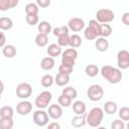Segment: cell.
<instances>
[{
  "label": "cell",
  "instance_id": "obj_1",
  "mask_svg": "<svg viewBox=\"0 0 129 129\" xmlns=\"http://www.w3.org/2000/svg\"><path fill=\"white\" fill-rule=\"evenodd\" d=\"M101 75L104 79H106L110 84H118L122 79V73L120 69L111 67V66H103L101 69Z\"/></svg>",
  "mask_w": 129,
  "mask_h": 129
},
{
  "label": "cell",
  "instance_id": "obj_2",
  "mask_svg": "<svg viewBox=\"0 0 129 129\" xmlns=\"http://www.w3.org/2000/svg\"><path fill=\"white\" fill-rule=\"evenodd\" d=\"M104 118V110L99 107H94L87 114V124L91 127H99Z\"/></svg>",
  "mask_w": 129,
  "mask_h": 129
},
{
  "label": "cell",
  "instance_id": "obj_3",
  "mask_svg": "<svg viewBox=\"0 0 129 129\" xmlns=\"http://www.w3.org/2000/svg\"><path fill=\"white\" fill-rule=\"evenodd\" d=\"M84 35L88 40H93L101 36V23L92 19L89 22V26L85 28Z\"/></svg>",
  "mask_w": 129,
  "mask_h": 129
},
{
  "label": "cell",
  "instance_id": "obj_4",
  "mask_svg": "<svg viewBox=\"0 0 129 129\" xmlns=\"http://www.w3.org/2000/svg\"><path fill=\"white\" fill-rule=\"evenodd\" d=\"M114 18H115L114 12L108 8H101L96 13V20L101 24L109 23V22L113 21Z\"/></svg>",
  "mask_w": 129,
  "mask_h": 129
},
{
  "label": "cell",
  "instance_id": "obj_5",
  "mask_svg": "<svg viewBox=\"0 0 129 129\" xmlns=\"http://www.w3.org/2000/svg\"><path fill=\"white\" fill-rule=\"evenodd\" d=\"M87 96L88 98L93 101V102H97V101H100L103 99L104 97V90L103 88L98 85V84H94V85H91L87 91Z\"/></svg>",
  "mask_w": 129,
  "mask_h": 129
},
{
  "label": "cell",
  "instance_id": "obj_6",
  "mask_svg": "<svg viewBox=\"0 0 129 129\" xmlns=\"http://www.w3.org/2000/svg\"><path fill=\"white\" fill-rule=\"evenodd\" d=\"M52 99V95L50 92L48 91H43L40 94H38V96L35 98V106L38 109H44L48 106V104L50 103Z\"/></svg>",
  "mask_w": 129,
  "mask_h": 129
},
{
  "label": "cell",
  "instance_id": "obj_7",
  "mask_svg": "<svg viewBox=\"0 0 129 129\" xmlns=\"http://www.w3.org/2000/svg\"><path fill=\"white\" fill-rule=\"evenodd\" d=\"M48 117L49 116L45 111H43L41 109H38L33 113L32 119H33V122H34L35 125L43 127V126L48 124Z\"/></svg>",
  "mask_w": 129,
  "mask_h": 129
},
{
  "label": "cell",
  "instance_id": "obj_8",
  "mask_svg": "<svg viewBox=\"0 0 129 129\" xmlns=\"http://www.w3.org/2000/svg\"><path fill=\"white\" fill-rule=\"evenodd\" d=\"M32 94V87L28 83H20L16 88V95L20 99H27Z\"/></svg>",
  "mask_w": 129,
  "mask_h": 129
},
{
  "label": "cell",
  "instance_id": "obj_9",
  "mask_svg": "<svg viewBox=\"0 0 129 129\" xmlns=\"http://www.w3.org/2000/svg\"><path fill=\"white\" fill-rule=\"evenodd\" d=\"M117 64L121 70H126L129 68V51L126 49H121L117 53Z\"/></svg>",
  "mask_w": 129,
  "mask_h": 129
},
{
  "label": "cell",
  "instance_id": "obj_10",
  "mask_svg": "<svg viewBox=\"0 0 129 129\" xmlns=\"http://www.w3.org/2000/svg\"><path fill=\"white\" fill-rule=\"evenodd\" d=\"M68 27L69 29L73 30L74 32H78L81 31L82 29H84L85 27V21L82 18L79 17H73L69 20L68 22Z\"/></svg>",
  "mask_w": 129,
  "mask_h": 129
},
{
  "label": "cell",
  "instance_id": "obj_11",
  "mask_svg": "<svg viewBox=\"0 0 129 129\" xmlns=\"http://www.w3.org/2000/svg\"><path fill=\"white\" fill-rule=\"evenodd\" d=\"M32 110V104L29 101H21L17 104L16 106V112L21 115V116H25L28 115Z\"/></svg>",
  "mask_w": 129,
  "mask_h": 129
},
{
  "label": "cell",
  "instance_id": "obj_12",
  "mask_svg": "<svg viewBox=\"0 0 129 129\" xmlns=\"http://www.w3.org/2000/svg\"><path fill=\"white\" fill-rule=\"evenodd\" d=\"M48 116L51 119L57 120L62 116V109L60 105H56V104H52L48 107V112H47Z\"/></svg>",
  "mask_w": 129,
  "mask_h": 129
},
{
  "label": "cell",
  "instance_id": "obj_13",
  "mask_svg": "<svg viewBox=\"0 0 129 129\" xmlns=\"http://www.w3.org/2000/svg\"><path fill=\"white\" fill-rule=\"evenodd\" d=\"M71 124L72 126H74L75 128H81L84 127L87 124V113L84 115H77L74 118H72L71 120Z\"/></svg>",
  "mask_w": 129,
  "mask_h": 129
},
{
  "label": "cell",
  "instance_id": "obj_14",
  "mask_svg": "<svg viewBox=\"0 0 129 129\" xmlns=\"http://www.w3.org/2000/svg\"><path fill=\"white\" fill-rule=\"evenodd\" d=\"M95 46H96L97 50H99L100 52H105L109 48V41L105 37L100 36L97 38V40L95 42Z\"/></svg>",
  "mask_w": 129,
  "mask_h": 129
},
{
  "label": "cell",
  "instance_id": "obj_15",
  "mask_svg": "<svg viewBox=\"0 0 129 129\" xmlns=\"http://www.w3.org/2000/svg\"><path fill=\"white\" fill-rule=\"evenodd\" d=\"M54 59L53 57H50V56H45L41 59L40 61V68L44 71H50L54 68Z\"/></svg>",
  "mask_w": 129,
  "mask_h": 129
},
{
  "label": "cell",
  "instance_id": "obj_16",
  "mask_svg": "<svg viewBox=\"0 0 129 129\" xmlns=\"http://www.w3.org/2000/svg\"><path fill=\"white\" fill-rule=\"evenodd\" d=\"M86 110H87V106L83 101L79 100V101H76L75 103H73V111L77 115L86 114Z\"/></svg>",
  "mask_w": 129,
  "mask_h": 129
},
{
  "label": "cell",
  "instance_id": "obj_17",
  "mask_svg": "<svg viewBox=\"0 0 129 129\" xmlns=\"http://www.w3.org/2000/svg\"><path fill=\"white\" fill-rule=\"evenodd\" d=\"M46 52H47L48 56L55 57V56H58L61 53V47L56 43H51V44L48 45V47L46 49Z\"/></svg>",
  "mask_w": 129,
  "mask_h": 129
},
{
  "label": "cell",
  "instance_id": "obj_18",
  "mask_svg": "<svg viewBox=\"0 0 129 129\" xmlns=\"http://www.w3.org/2000/svg\"><path fill=\"white\" fill-rule=\"evenodd\" d=\"M69 82H70V76H69V75H64V74L57 73V75H56L55 78H54V83H55L57 86H59V87L66 86Z\"/></svg>",
  "mask_w": 129,
  "mask_h": 129
},
{
  "label": "cell",
  "instance_id": "obj_19",
  "mask_svg": "<svg viewBox=\"0 0 129 129\" xmlns=\"http://www.w3.org/2000/svg\"><path fill=\"white\" fill-rule=\"evenodd\" d=\"M16 48L14 45L12 44H7L2 48V53L4 54V56L8 57V58H12L16 55Z\"/></svg>",
  "mask_w": 129,
  "mask_h": 129
},
{
  "label": "cell",
  "instance_id": "obj_20",
  "mask_svg": "<svg viewBox=\"0 0 129 129\" xmlns=\"http://www.w3.org/2000/svg\"><path fill=\"white\" fill-rule=\"evenodd\" d=\"M18 4V0H0V10L6 11Z\"/></svg>",
  "mask_w": 129,
  "mask_h": 129
},
{
  "label": "cell",
  "instance_id": "obj_21",
  "mask_svg": "<svg viewBox=\"0 0 129 129\" xmlns=\"http://www.w3.org/2000/svg\"><path fill=\"white\" fill-rule=\"evenodd\" d=\"M37 29H38L39 33L48 34L49 32H51L52 27H51V24L48 21H40L37 25Z\"/></svg>",
  "mask_w": 129,
  "mask_h": 129
},
{
  "label": "cell",
  "instance_id": "obj_22",
  "mask_svg": "<svg viewBox=\"0 0 129 129\" xmlns=\"http://www.w3.org/2000/svg\"><path fill=\"white\" fill-rule=\"evenodd\" d=\"M118 107H117V104L113 101H107L105 104H104V111L105 113H107L108 115H113L116 113Z\"/></svg>",
  "mask_w": 129,
  "mask_h": 129
},
{
  "label": "cell",
  "instance_id": "obj_23",
  "mask_svg": "<svg viewBox=\"0 0 129 129\" xmlns=\"http://www.w3.org/2000/svg\"><path fill=\"white\" fill-rule=\"evenodd\" d=\"M14 110L11 106H2L0 109V118H13Z\"/></svg>",
  "mask_w": 129,
  "mask_h": 129
},
{
  "label": "cell",
  "instance_id": "obj_24",
  "mask_svg": "<svg viewBox=\"0 0 129 129\" xmlns=\"http://www.w3.org/2000/svg\"><path fill=\"white\" fill-rule=\"evenodd\" d=\"M35 44L39 47H43L47 44L48 42V36L47 34H44V33H38L36 36H35Z\"/></svg>",
  "mask_w": 129,
  "mask_h": 129
},
{
  "label": "cell",
  "instance_id": "obj_25",
  "mask_svg": "<svg viewBox=\"0 0 129 129\" xmlns=\"http://www.w3.org/2000/svg\"><path fill=\"white\" fill-rule=\"evenodd\" d=\"M13 27V21L9 17H1L0 18V28L2 30H9Z\"/></svg>",
  "mask_w": 129,
  "mask_h": 129
},
{
  "label": "cell",
  "instance_id": "obj_26",
  "mask_svg": "<svg viewBox=\"0 0 129 129\" xmlns=\"http://www.w3.org/2000/svg\"><path fill=\"white\" fill-rule=\"evenodd\" d=\"M52 33L54 36L60 37L63 35L69 34V27L67 25H61V26H56L52 29Z\"/></svg>",
  "mask_w": 129,
  "mask_h": 129
},
{
  "label": "cell",
  "instance_id": "obj_27",
  "mask_svg": "<svg viewBox=\"0 0 129 129\" xmlns=\"http://www.w3.org/2000/svg\"><path fill=\"white\" fill-rule=\"evenodd\" d=\"M14 121L12 118H0V129H12Z\"/></svg>",
  "mask_w": 129,
  "mask_h": 129
},
{
  "label": "cell",
  "instance_id": "obj_28",
  "mask_svg": "<svg viewBox=\"0 0 129 129\" xmlns=\"http://www.w3.org/2000/svg\"><path fill=\"white\" fill-rule=\"evenodd\" d=\"M85 73H86L87 76H89L91 78H94L99 74V68L96 64H88L85 68Z\"/></svg>",
  "mask_w": 129,
  "mask_h": 129
},
{
  "label": "cell",
  "instance_id": "obj_29",
  "mask_svg": "<svg viewBox=\"0 0 129 129\" xmlns=\"http://www.w3.org/2000/svg\"><path fill=\"white\" fill-rule=\"evenodd\" d=\"M54 83V79H53V77L51 76V75H44L42 78H41V80H40V84H41V86L43 87V88H49V87H51L52 86V84Z\"/></svg>",
  "mask_w": 129,
  "mask_h": 129
},
{
  "label": "cell",
  "instance_id": "obj_30",
  "mask_svg": "<svg viewBox=\"0 0 129 129\" xmlns=\"http://www.w3.org/2000/svg\"><path fill=\"white\" fill-rule=\"evenodd\" d=\"M72 99L70 98V97H68L67 95H64V94H61L60 96H58V99H57V102H58V104L61 106V107H64V108H67V107H69L70 105H72Z\"/></svg>",
  "mask_w": 129,
  "mask_h": 129
},
{
  "label": "cell",
  "instance_id": "obj_31",
  "mask_svg": "<svg viewBox=\"0 0 129 129\" xmlns=\"http://www.w3.org/2000/svg\"><path fill=\"white\" fill-rule=\"evenodd\" d=\"M61 57H66V58H70V59L76 60V58L78 57V51L75 48H68L62 52V56Z\"/></svg>",
  "mask_w": 129,
  "mask_h": 129
},
{
  "label": "cell",
  "instance_id": "obj_32",
  "mask_svg": "<svg viewBox=\"0 0 129 129\" xmlns=\"http://www.w3.org/2000/svg\"><path fill=\"white\" fill-rule=\"evenodd\" d=\"M38 11H39V8H38V6H37L36 3L31 2V3L26 4V6H25L26 15H27V14H37Z\"/></svg>",
  "mask_w": 129,
  "mask_h": 129
},
{
  "label": "cell",
  "instance_id": "obj_33",
  "mask_svg": "<svg viewBox=\"0 0 129 129\" xmlns=\"http://www.w3.org/2000/svg\"><path fill=\"white\" fill-rule=\"evenodd\" d=\"M82 45V38L80 35L78 34H73L71 35V44L70 46L72 48H77V47H80Z\"/></svg>",
  "mask_w": 129,
  "mask_h": 129
},
{
  "label": "cell",
  "instance_id": "obj_34",
  "mask_svg": "<svg viewBox=\"0 0 129 129\" xmlns=\"http://www.w3.org/2000/svg\"><path fill=\"white\" fill-rule=\"evenodd\" d=\"M61 94L67 95V96L70 97L72 100H73V99H76L77 96H78V92H77V90H76L74 87H66L64 89H62V93H61Z\"/></svg>",
  "mask_w": 129,
  "mask_h": 129
},
{
  "label": "cell",
  "instance_id": "obj_35",
  "mask_svg": "<svg viewBox=\"0 0 129 129\" xmlns=\"http://www.w3.org/2000/svg\"><path fill=\"white\" fill-rule=\"evenodd\" d=\"M112 34V27L110 24H107V23H104V24H101V36L102 37H108Z\"/></svg>",
  "mask_w": 129,
  "mask_h": 129
},
{
  "label": "cell",
  "instance_id": "obj_36",
  "mask_svg": "<svg viewBox=\"0 0 129 129\" xmlns=\"http://www.w3.org/2000/svg\"><path fill=\"white\" fill-rule=\"evenodd\" d=\"M57 44L60 47H62V46H69L71 44V36L69 34H67V35H63V36L58 37Z\"/></svg>",
  "mask_w": 129,
  "mask_h": 129
},
{
  "label": "cell",
  "instance_id": "obj_37",
  "mask_svg": "<svg viewBox=\"0 0 129 129\" xmlns=\"http://www.w3.org/2000/svg\"><path fill=\"white\" fill-rule=\"evenodd\" d=\"M25 20H26L27 24L33 26V25H35V24L38 23L39 18H38V15L37 14H27L26 17H25Z\"/></svg>",
  "mask_w": 129,
  "mask_h": 129
},
{
  "label": "cell",
  "instance_id": "obj_38",
  "mask_svg": "<svg viewBox=\"0 0 129 129\" xmlns=\"http://www.w3.org/2000/svg\"><path fill=\"white\" fill-rule=\"evenodd\" d=\"M119 117L123 121H129V107H122L119 110Z\"/></svg>",
  "mask_w": 129,
  "mask_h": 129
},
{
  "label": "cell",
  "instance_id": "obj_39",
  "mask_svg": "<svg viewBox=\"0 0 129 129\" xmlns=\"http://www.w3.org/2000/svg\"><path fill=\"white\" fill-rule=\"evenodd\" d=\"M125 127L126 125L121 119H116L111 123V129H125Z\"/></svg>",
  "mask_w": 129,
  "mask_h": 129
},
{
  "label": "cell",
  "instance_id": "obj_40",
  "mask_svg": "<svg viewBox=\"0 0 129 129\" xmlns=\"http://www.w3.org/2000/svg\"><path fill=\"white\" fill-rule=\"evenodd\" d=\"M73 71H74V68H72V67H67V66H62V64H60L58 67V73H60V74L70 76L73 73Z\"/></svg>",
  "mask_w": 129,
  "mask_h": 129
},
{
  "label": "cell",
  "instance_id": "obj_41",
  "mask_svg": "<svg viewBox=\"0 0 129 129\" xmlns=\"http://www.w3.org/2000/svg\"><path fill=\"white\" fill-rule=\"evenodd\" d=\"M61 64H62V66H67V67H72V68H74V66H75V60H74V59H70V58H66V57H61Z\"/></svg>",
  "mask_w": 129,
  "mask_h": 129
},
{
  "label": "cell",
  "instance_id": "obj_42",
  "mask_svg": "<svg viewBox=\"0 0 129 129\" xmlns=\"http://www.w3.org/2000/svg\"><path fill=\"white\" fill-rule=\"evenodd\" d=\"M36 4L39 5L40 7H43V8H46L50 5V1L49 0H37L36 1Z\"/></svg>",
  "mask_w": 129,
  "mask_h": 129
},
{
  "label": "cell",
  "instance_id": "obj_43",
  "mask_svg": "<svg viewBox=\"0 0 129 129\" xmlns=\"http://www.w3.org/2000/svg\"><path fill=\"white\" fill-rule=\"evenodd\" d=\"M122 22L125 25H128L129 26V12L123 13V15H122Z\"/></svg>",
  "mask_w": 129,
  "mask_h": 129
},
{
  "label": "cell",
  "instance_id": "obj_44",
  "mask_svg": "<svg viewBox=\"0 0 129 129\" xmlns=\"http://www.w3.org/2000/svg\"><path fill=\"white\" fill-rule=\"evenodd\" d=\"M46 129H60V125L57 122H51L47 125Z\"/></svg>",
  "mask_w": 129,
  "mask_h": 129
},
{
  "label": "cell",
  "instance_id": "obj_45",
  "mask_svg": "<svg viewBox=\"0 0 129 129\" xmlns=\"http://www.w3.org/2000/svg\"><path fill=\"white\" fill-rule=\"evenodd\" d=\"M5 41H6V39H5V34H4V32H1V41H0V46H1L2 48L5 46Z\"/></svg>",
  "mask_w": 129,
  "mask_h": 129
},
{
  "label": "cell",
  "instance_id": "obj_46",
  "mask_svg": "<svg viewBox=\"0 0 129 129\" xmlns=\"http://www.w3.org/2000/svg\"><path fill=\"white\" fill-rule=\"evenodd\" d=\"M97 129H107V128H106V127H104V126H99Z\"/></svg>",
  "mask_w": 129,
  "mask_h": 129
},
{
  "label": "cell",
  "instance_id": "obj_47",
  "mask_svg": "<svg viewBox=\"0 0 129 129\" xmlns=\"http://www.w3.org/2000/svg\"><path fill=\"white\" fill-rule=\"evenodd\" d=\"M126 129H129V121H128V123L126 124Z\"/></svg>",
  "mask_w": 129,
  "mask_h": 129
}]
</instances>
